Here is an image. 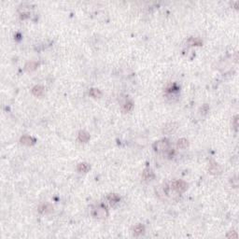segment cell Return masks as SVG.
<instances>
[{
  "label": "cell",
  "instance_id": "1",
  "mask_svg": "<svg viewBox=\"0 0 239 239\" xmlns=\"http://www.w3.org/2000/svg\"><path fill=\"white\" fill-rule=\"evenodd\" d=\"M93 215L97 219H105L108 217V209L106 207L100 205H97V207L93 209Z\"/></svg>",
  "mask_w": 239,
  "mask_h": 239
},
{
  "label": "cell",
  "instance_id": "2",
  "mask_svg": "<svg viewBox=\"0 0 239 239\" xmlns=\"http://www.w3.org/2000/svg\"><path fill=\"white\" fill-rule=\"evenodd\" d=\"M168 149H169V142L166 139L156 141L153 144V150L155 151H158V152L164 151V150H167Z\"/></svg>",
  "mask_w": 239,
  "mask_h": 239
},
{
  "label": "cell",
  "instance_id": "3",
  "mask_svg": "<svg viewBox=\"0 0 239 239\" xmlns=\"http://www.w3.org/2000/svg\"><path fill=\"white\" fill-rule=\"evenodd\" d=\"M172 188H173L176 193H184L188 188V184L183 180H176L172 183Z\"/></svg>",
  "mask_w": 239,
  "mask_h": 239
},
{
  "label": "cell",
  "instance_id": "4",
  "mask_svg": "<svg viewBox=\"0 0 239 239\" xmlns=\"http://www.w3.org/2000/svg\"><path fill=\"white\" fill-rule=\"evenodd\" d=\"M178 126L179 125L176 122H169L164 125V129H162V132L164 134H167V135H170V134H173L176 131Z\"/></svg>",
  "mask_w": 239,
  "mask_h": 239
},
{
  "label": "cell",
  "instance_id": "5",
  "mask_svg": "<svg viewBox=\"0 0 239 239\" xmlns=\"http://www.w3.org/2000/svg\"><path fill=\"white\" fill-rule=\"evenodd\" d=\"M142 176H143V179H144L146 181H150V180H152V179L155 178V175H154L153 171H152L151 169L146 168L144 171H143Z\"/></svg>",
  "mask_w": 239,
  "mask_h": 239
},
{
  "label": "cell",
  "instance_id": "6",
  "mask_svg": "<svg viewBox=\"0 0 239 239\" xmlns=\"http://www.w3.org/2000/svg\"><path fill=\"white\" fill-rule=\"evenodd\" d=\"M21 143L22 145H25V146H32L35 144L36 142V139L34 137L32 136H25L21 138Z\"/></svg>",
  "mask_w": 239,
  "mask_h": 239
},
{
  "label": "cell",
  "instance_id": "7",
  "mask_svg": "<svg viewBox=\"0 0 239 239\" xmlns=\"http://www.w3.org/2000/svg\"><path fill=\"white\" fill-rule=\"evenodd\" d=\"M209 172L213 175L219 174L221 172V167L219 166V164H218L217 162H211V164H209Z\"/></svg>",
  "mask_w": 239,
  "mask_h": 239
},
{
  "label": "cell",
  "instance_id": "8",
  "mask_svg": "<svg viewBox=\"0 0 239 239\" xmlns=\"http://www.w3.org/2000/svg\"><path fill=\"white\" fill-rule=\"evenodd\" d=\"M79 140L80 142H83V143H86V142H88L89 139H90V135L87 133V132H85V131H80L79 133Z\"/></svg>",
  "mask_w": 239,
  "mask_h": 239
},
{
  "label": "cell",
  "instance_id": "9",
  "mask_svg": "<svg viewBox=\"0 0 239 239\" xmlns=\"http://www.w3.org/2000/svg\"><path fill=\"white\" fill-rule=\"evenodd\" d=\"M77 169L79 172H80V173H86V172L89 171L90 165L88 164H86V162H80V164H78Z\"/></svg>",
  "mask_w": 239,
  "mask_h": 239
},
{
  "label": "cell",
  "instance_id": "10",
  "mask_svg": "<svg viewBox=\"0 0 239 239\" xmlns=\"http://www.w3.org/2000/svg\"><path fill=\"white\" fill-rule=\"evenodd\" d=\"M176 146L179 149H186V148L189 147V141L186 138H180V139L176 143Z\"/></svg>",
  "mask_w": 239,
  "mask_h": 239
},
{
  "label": "cell",
  "instance_id": "11",
  "mask_svg": "<svg viewBox=\"0 0 239 239\" xmlns=\"http://www.w3.org/2000/svg\"><path fill=\"white\" fill-rule=\"evenodd\" d=\"M32 93L34 95H36V96H41L43 93H44V89H43V87H41V86H35V87L32 89Z\"/></svg>",
  "mask_w": 239,
  "mask_h": 239
},
{
  "label": "cell",
  "instance_id": "12",
  "mask_svg": "<svg viewBox=\"0 0 239 239\" xmlns=\"http://www.w3.org/2000/svg\"><path fill=\"white\" fill-rule=\"evenodd\" d=\"M145 232V227L142 225V224H138L135 228H134V233H135L136 235H140L142 233H144Z\"/></svg>",
  "mask_w": 239,
  "mask_h": 239
},
{
  "label": "cell",
  "instance_id": "13",
  "mask_svg": "<svg viewBox=\"0 0 239 239\" xmlns=\"http://www.w3.org/2000/svg\"><path fill=\"white\" fill-rule=\"evenodd\" d=\"M108 202L110 203L111 205H113V204H116V203L119 202V201H120V196H119L118 194H115V193L109 194L108 196Z\"/></svg>",
  "mask_w": 239,
  "mask_h": 239
},
{
  "label": "cell",
  "instance_id": "14",
  "mask_svg": "<svg viewBox=\"0 0 239 239\" xmlns=\"http://www.w3.org/2000/svg\"><path fill=\"white\" fill-rule=\"evenodd\" d=\"M51 210H52V207H51L50 205H40L39 208V211L40 213H43V214L50 212V211H51Z\"/></svg>",
  "mask_w": 239,
  "mask_h": 239
},
{
  "label": "cell",
  "instance_id": "15",
  "mask_svg": "<svg viewBox=\"0 0 239 239\" xmlns=\"http://www.w3.org/2000/svg\"><path fill=\"white\" fill-rule=\"evenodd\" d=\"M37 65H39V64L36 63V62H30V63H28L25 65V68L28 71H32V70H35L37 67Z\"/></svg>",
  "mask_w": 239,
  "mask_h": 239
},
{
  "label": "cell",
  "instance_id": "16",
  "mask_svg": "<svg viewBox=\"0 0 239 239\" xmlns=\"http://www.w3.org/2000/svg\"><path fill=\"white\" fill-rule=\"evenodd\" d=\"M90 94L92 95L93 97H95V98H99L102 96V93L97 89H92L90 91Z\"/></svg>",
  "mask_w": 239,
  "mask_h": 239
},
{
  "label": "cell",
  "instance_id": "17",
  "mask_svg": "<svg viewBox=\"0 0 239 239\" xmlns=\"http://www.w3.org/2000/svg\"><path fill=\"white\" fill-rule=\"evenodd\" d=\"M132 108H133V103L131 101H126L125 103L123 104V106H122V109L125 112L130 111Z\"/></svg>",
  "mask_w": 239,
  "mask_h": 239
}]
</instances>
